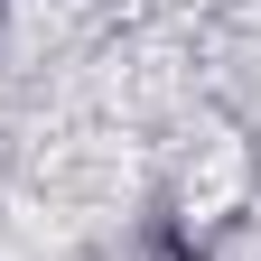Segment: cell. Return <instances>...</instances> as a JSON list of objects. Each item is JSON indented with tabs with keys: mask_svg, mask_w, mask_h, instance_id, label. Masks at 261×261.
Masks as SVG:
<instances>
[{
	"mask_svg": "<svg viewBox=\"0 0 261 261\" xmlns=\"http://www.w3.org/2000/svg\"><path fill=\"white\" fill-rule=\"evenodd\" d=\"M243 196V149L233 140H215L205 149V168H187V215H224Z\"/></svg>",
	"mask_w": 261,
	"mask_h": 261,
	"instance_id": "6da1fadb",
	"label": "cell"
}]
</instances>
